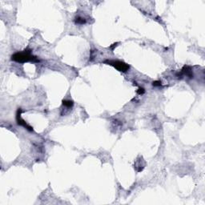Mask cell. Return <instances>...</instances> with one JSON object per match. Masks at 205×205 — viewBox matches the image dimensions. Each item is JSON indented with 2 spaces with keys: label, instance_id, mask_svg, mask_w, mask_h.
<instances>
[{
  "label": "cell",
  "instance_id": "6da1fadb",
  "mask_svg": "<svg viewBox=\"0 0 205 205\" xmlns=\"http://www.w3.org/2000/svg\"><path fill=\"white\" fill-rule=\"evenodd\" d=\"M11 60L17 62V63H27V62H32V63H39V59L36 56L32 54L31 50H24L22 52H17L11 55Z\"/></svg>",
  "mask_w": 205,
  "mask_h": 205
},
{
  "label": "cell",
  "instance_id": "7a4b0ae2",
  "mask_svg": "<svg viewBox=\"0 0 205 205\" xmlns=\"http://www.w3.org/2000/svg\"><path fill=\"white\" fill-rule=\"evenodd\" d=\"M103 63L112 66L115 69L119 71H121V72H127L130 68L129 65L119 60H105Z\"/></svg>",
  "mask_w": 205,
  "mask_h": 205
},
{
  "label": "cell",
  "instance_id": "3957f363",
  "mask_svg": "<svg viewBox=\"0 0 205 205\" xmlns=\"http://www.w3.org/2000/svg\"><path fill=\"white\" fill-rule=\"evenodd\" d=\"M22 112H23V111H22L20 108H19L18 110H17V112H16V122H17V124H18V125L22 126V127H23V128H25L26 129L28 130V131H30V132H33V128H32V127H31L30 125H28V124L26 123L25 120H24V119L22 118V116H21Z\"/></svg>",
  "mask_w": 205,
  "mask_h": 205
},
{
  "label": "cell",
  "instance_id": "277c9868",
  "mask_svg": "<svg viewBox=\"0 0 205 205\" xmlns=\"http://www.w3.org/2000/svg\"><path fill=\"white\" fill-rule=\"evenodd\" d=\"M183 76H187L189 79H193L194 75L192 71V68L189 66H184L182 70L180 71V72L176 74V77H178L179 79H181Z\"/></svg>",
  "mask_w": 205,
  "mask_h": 205
},
{
  "label": "cell",
  "instance_id": "5b68a950",
  "mask_svg": "<svg viewBox=\"0 0 205 205\" xmlns=\"http://www.w3.org/2000/svg\"><path fill=\"white\" fill-rule=\"evenodd\" d=\"M74 21H75V23L77 24V25H84V24L87 23V19L85 18H83L82 16L78 15V16L75 18Z\"/></svg>",
  "mask_w": 205,
  "mask_h": 205
},
{
  "label": "cell",
  "instance_id": "8992f818",
  "mask_svg": "<svg viewBox=\"0 0 205 205\" xmlns=\"http://www.w3.org/2000/svg\"><path fill=\"white\" fill-rule=\"evenodd\" d=\"M62 104L63 106H64L65 107H67V108H71L73 107L74 102L72 100H70V99H63L62 101Z\"/></svg>",
  "mask_w": 205,
  "mask_h": 205
},
{
  "label": "cell",
  "instance_id": "52a82bcc",
  "mask_svg": "<svg viewBox=\"0 0 205 205\" xmlns=\"http://www.w3.org/2000/svg\"><path fill=\"white\" fill-rule=\"evenodd\" d=\"M145 90L143 88H139L138 91H137V94L140 95H142L144 94Z\"/></svg>",
  "mask_w": 205,
  "mask_h": 205
},
{
  "label": "cell",
  "instance_id": "ba28073f",
  "mask_svg": "<svg viewBox=\"0 0 205 205\" xmlns=\"http://www.w3.org/2000/svg\"><path fill=\"white\" fill-rule=\"evenodd\" d=\"M152 85L154 87H160V86H161V82H160V81L153 82Z\"/></svg>",
  "mask_w": 205,
  "mask_h": 205
}]
</instances>
